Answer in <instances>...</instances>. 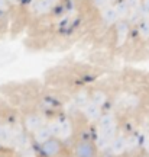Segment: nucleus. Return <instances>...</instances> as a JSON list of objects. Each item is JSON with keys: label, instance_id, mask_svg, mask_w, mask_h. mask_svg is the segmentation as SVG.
I'll list each match as a JSON object with an SVG mask.
<instances>
[{"label": "nucleus", "instance_id": "nucleus-4", "mask_svg": "<svg viewBox=\"0 0 149 157\" xmlns=\"http://www.w3.org/2000/svg\"><path fill=\"white\" fill-rule=\"evenodd\" d=\"M109 147H110V150L113 151V154H116V156L125 154V150H126V147H127V138L122 134L114 135V137L111 138Z\"/></svg>", "mask_w": 149, "mask_h": 157}, {"label": "nucleus", "instance_id": "nucleus-19", "mask_svg": "<svg viewBox=\"0 0 149 157\" xmlns=\"http://www.w3.org/2000/svg\"><path fill=\"white\" fill-rule=\"evenodd\" d=\"M114 157H132V156H129V154H119V156H114Z\"/></svg>", "mask_w": 149, "mask_h": 157}, {"label": "nucleus", "instance_id": "nucleus-13", "mask_svg": "<svg viewBox=\"0 0 149 157\" xmlns=\"http://www.w3.org/2000/svg\"><path fill=\"white\" fill-rule=\"evenodd\" d=\"M75 103H77L80 108H83L85 103H89V93L85 92H78L75 95Z\"/></svg>", "mask_w": 149, "mask_h": 157}, {"label": "nucleus", "instance_id": "nucleus-8", "mask_svg": "<svg viewBox=\"0 0 149 157\" xmlns=\"http://www.w3.org/2000/svg\"><path fill=\"white\" fill-rule=\"evenodd\" d=\"M51 137H54L52 129H51L49 127H46V125H42L38 131L33 132V138H35V141H36L38 144H42L44 141H46L48 138H51Z\"/></svg>", "mask_w": 149, "mask_h": 157}, {"label": "nucleus", "instance_id": "nucleus-9", "mask_svg": "<svg viewBox=\"0 0 149 157\" xmlns=\"http://www.w3.org/2000/svg\"><path fill=\"white\" fill-rule=\"evenodd\" d=\"M89 101L91 102V103H94V105H97V106L101 108L106 103V101H107V95H106L103 90L96 89L89 95Z\"/></svg>", "mask_w": 149, "mask_h": 157}, {"label": "nucleus", "instance_id": "nucleus-17", "mask_svg": "<svg viewBox=\"0 0 149 157\" xmlns=\"http://www.w3.org/2000/svg\"><path fill=\"white\" fill-rule=\"evenodd\" d=\"M93 3L97 6V7H101V9H103V7H106V6H107V3H109V2H107V0H93Z\"/></svg>", "mask_w": 149, "mask_h": 157}, {"label": "nucleus", "instance_id": "nucleus-14", "mask_svg": "<svg viewBox=\"0 0 149 157\" xmlns=\"http://www.w3.org/2000/svg\"><path fill=\"white\" fill-rule=\"evenodd\" d=\"M70 131H71V127H70V122H62L58 125V129H56V132L61 135V137H68L70 135Z\"/></svg>", "mask_w": 149, "mask_h": 157}, {"label": "nucleus", "instance_id": "nucleus-11", "mask_svg": "<svg viewBox=\"0 0 149 157\" xmlns=\"http://www.w3.org/2000/svg\"><path fill=\"white\" fill-rule=\"evenodd\" d=\"M113 7H114V10H116L119 19H120V17H126V16L130 15V9H129V6L125 3V0L120 2V3H117V5L113 6Z\"/></svg>", "mask_w": 149, "mask_h": 157}, {"label": "nucleus", "instance_id": "nucleus-1", "mask_svg": "<svg viewBox=\"0 0 149 157\" xmlns=\"http://www.w3.org/2000/svg\"><path fill=\"white\" fill-rule=\"evenodd\" d=\"M39 147L42 157H58L61 153H64V144L58 137H51L42 144H39Z\"/></svg>", "mask_w": 149, "mask_h": 157}, {"label": "nucleus", "instance_id": "nucleus-7", "mask_svg": "<svg viewBox=\"0 0 149 157\" xmlns=\"http://www.w3.org/2000/svg\"><path fill=\"white\" fill-rule=\"evenodd\" d=\"M101 19H103L107 25H114V23L119 22V16H117L114 7H113V6H109V5L101 9Z\"/></svg>", "mask_w": 149, "mask_h": 157}, {"label": "nucleus", "instance_id": "nucleus-12", "mask_svg": "<svg viewBox=\"0 0 149 157\" xmlns=\"http://www.w3.org/2000/svg\"><path fill=\"white\" fill-rule=\"evenodd\" d=\"M139 35L144 39L149 38V19H144L139 23Z\"/></svg>", "mask_w": 149, "mask_h": 157}, {"label": "nucleus", "instance_id": "nucleus-16", "mask_svg": "<svg viewBox=\"0 0 149 157\" xmlns=\"http://www.w3.org/2000/svg\"><path fill=\"white\" fill-rule=\"evenodd\" d=\"M125 3L129 6V9L132 10L135 7H139V0H125Z\"/></svg>", "mask_w": 149, "mask_h": 157}, {"label": "nucleus", "instance_id": "nucleus-10", "mask_svg": "<svg viewBox=\"0 0 149 157\" xmlns=\"http://www.w3.org/2000/svg\"><path fill=\"white\" fill-rule=\"evenodd\" d=\"M52 0H36V3H35V10L38 12V13H46V12L51 10V7H52Z\"/></svg>", "mask_w": 149, "mask_h": 157}, {"label": "nucleus", "instance_id": "nucleus-5", "mask_svg": "<svg viewBox=\"0 0 149 157\" xmlns=\"http://www.w3.org/2000/svg\"><path fill=\"white\" fill-rule=\"evenodd\" d=\"M81 111H83L84 117L87 118L89 121H99L100 117L103 115L101 113V108L97 106V105H94L91 102L89 101V103H85L83 108H81Z\"/></svg>", "mask_w": 149, "mask_h": 157}, {"label": "nucleus", "instance_id": "nucleus-22", "mask_svg": "<svg viewBox=\"0 0 149 157\" xmlns=\"http://www.w3.org/2000/svg\"><path fill=\"white\" fill-rule=\"evenodd\" d=\"M52 2H55V0H52Z\"/></svg>", "mask_w": 149, "mask_h": 157}, {"label": "nucleus", "instance_id": "nucleus-23", "mask_svg": "<svg viewBox=\"0 0 149 157\" xmlns=\"http://www.w3.org/2000/svg\"><path fill=\"white\" fill-rule=\"evenodd\" d=\"M0 129H2V127H0Z\"/></svg>", "mask_w": 149, "mask_h": 157}, {"label": "nucleus", "instance_id": "nucleus-21", "mask_svg": "<svg viewBox=\"0 0 149 157\" xmlns=\"http://www.w3.org/2000/svg\"><path fill=\"white\" fill-rule=\"evenodd\" d=\"M0 157H3V156H2V154H0Z\"/></svg>", "mask_w": 149, "mask_h": 157}, {"label": "nucleus", "instance_id": "nucleus-15", "mask_svg": "<svg viewBox=\"0 0 149 157\" xmlns=\"http://www.w3.org/2000/svg\"><path fill=\"white\" fill-rule=\"evenodd\" d=\"M139 9L144 16H149V0H139Z\"/></svg>", "mask_w": 149, "mask_h": 157}, {"label": "nucleus", "instance_id": "nucleus-6", "mask_svg": "<svg viewBox=\"0 0 149 157\" xmlns=\"http://www.w3.org/2000/svg\"><path fill=\"white\" fill-rule=\"evenodd\" d=\"M116 25V38H117V47H122V45L126 42L127 36H129V23L126 21H119Z\"/></svg>", "mask_w": 149, "mask_h": 157}, {"label": "nucleus", "instance_id": "nucleus-3", "mask_svg": "<svg viewBox=\"0 0 149 157\" xmlns=\"http://www.w3.org/2000/svg\"><path fill=\"white\" fill-rule=\"evenodd\" d=\"M42 125H44V118L36 112L26 113L25 118H23V128L26 129L28 132H32L33 134V132L38 131Z\"/></svg>", "mask_w": 149, "mask_h": 157}, {"label": "nucleus", "instance_id": "nucleus-2", "mask_svg": "<svg viewBox=\"0 0 149 157\" xmlns=\"http://www.w3.org/2000/svg\"><path fill=\"white\" fill-rule=\"evenodd\" d=\"M72 156L74 157H97L99 156V150L91 140H78L74 146L72 150Z\"/></svg>", "mask_w": 149, "mask_h": 157}, {"label": "nucleus", "instance_id": "nucleus-20", "mask_svg": "<svg viewBox=\"0 0 149 157\" xmlns=\"http://www.w3.org/2000/svg\"><path fill=\"white\" fill-rule=\"evenodd\" d=\"M107 2H114V0H107Z\"/></svg>", "mask_w": 149, "mask_h": 157}, {"label": "nucleus", "instance_id": "nucleus-18", "mask_svg": "<svg viewBox=\"0 0 149 157\" xmlns=\"http://www.w3.org/2000/svg\"><path fill=\"white\" fill-rule=\"evenodd\" d=\"M58 157H72V156H71V154H68V153L64 151V153H61V154H60Z\"/></svg>", "mask_w": 149, "mask_h": 157}]
</instances>
